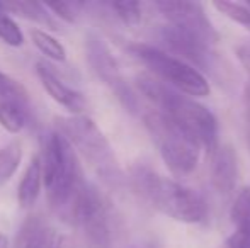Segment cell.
<instances>
[{"mask_svg":"<svg viewBox=\"0 0 250 248\" xmlns=\"http://www.w3.org/2000/svg\"><path fill=\"white\" fill-rule=\"evenodd\" d=\"M36 73L40 76L41 83H43L44 90H46L48 95L53 100H56L60 106L65 107L66 111H70L73 116H82V113L87 109V100L79 90L66 85L56 75L55 70H51V66L43 61L36 63Z\"/></svg>","mask_w":250,"mask_h":248,"instance_id":"obj_11","label":"cell"},{"mask_svg":"<svg viewBox=\"0 0 250 248\" xmlns=\"http://www.w3.org/2000/svg\"><path fill=\"white\" fill-rule=\"evenodd\" d=\"M155 7L175 29L182 31L209 46H216V43L220 41V34L214 29L213 22L206 16L201 3L184 2V0H177V2L164 0V2H155Z\"/></svg>","mask_w":250,"mask_h":248,"instance_id":"obj_10","label":"cell"},{"mask_svg":"<svg viewBox=\"0 0 250 248\" xmlns=\"http://www.w3.org/2000/svg\"><path fill=\"white\" fill-rule=\"evenodd\" d=\"M85 57L90 70L96 73V76L104 85L111 89V92L118 97L121 106L133 116H142L143 109L140 104L138 95L129 87L126 78L123 76L119 63L114 58L112 51L105 44L99 34L89 33L85 38Z\"/></svg>","mask_w":250,"mask_h":248,"instance_id":"obj_8","label":"cell"},{"mask_svg":"<svg viewBox=\"0 0 250 248\" xmlns=\"http://www.w3.org/2000/svg\"><path fill=\"white\" fill-rule=\"evenodd\" d=\"M142 119L157 145L162 160L174 175L184 177L196 170L201 146L170 117L157 109L143 111Z\"/></svg>","mask_w":250,"mask_h":248,"instance_id":"obj_5","label":"cell"},{"mask_svg":"<svg viewBox=\"0 0 250 248\" xmlns=\"http://www.w3.org/2000/svg\"><path fill=\"white\" fill-rule=\"evenodd\" d=\"M158 39L162 41V44L168 51L179 55L177 58H181L182 61L194 66L201 73L208 72L214 76L220 75V73L223 75L225 68L221 66V60L216 51H214V46H209V44L175 29L170 24L160 27Z\"/></svg>","mask_w":250,"mask_h":248,"instance_id":"obj_9","label":"cell"},{"mask_svg":"<svg viewBox=\"0 0 250 248\" xmlns=\"http://www.w3.org/2000/svg\"><path fill=\"white\" fill-rule=\"evenodd\" d=\"M0 39L9 46L16 48L24 43V34L19 24L14 20V17L10 16L3 3H0Z\"/></svg>","mask_w":250,"mask_h":248,"instance_id":"obj_20","label":"cell"},{"mask_svg":"<svg viewBox=\"0 0 250 248\" xmlns=\"http://www.w3.org/2000/svg\"><path fill=\"white\" fill-rule=\"evenodd\" d=\"M9 104L31 107L29 94L17 80L0 72V106H9Z\"/></svg>","mask_w":250,"mask_h":248,"instance_id":"obj_17","label":"cell"},{"mask_svg":"<svg viewBox=\"0 0 250 248\" xmlns=\"http://www.w3.org/2000/svg\"><path fill=\"white\" fill-rule=\"evenodd\" d=\"M230 221L235 226H244L250 223V187H245L237 195L230 209Z\"/></svg>","mask_w":250,"mask_h":248,"instance_id":"obj_22","label":"cell"},{"mask_svg":"<svg viewBox=\"0 0 250 248\" xmlns=\"http://www.w3.org/2000/svg\"><path fill=\"white\" fill-rule=\"evenodd\" d=\"M53 231L41 216H29L21 226L16 248H46Z\"/></svg>","mask_w":250,"mask_h":248,"instance_id":"obj_14","label":"cell"},{"mask_svg":"<svg viewBox=\"0 0 250 248\" xmlns=\"http://www.w3.org/2000/svg\"><path fill=\"white\" fill-rule=\"evenodd\" d=\"M244 100H245V114H250V82H247V85H245Z\"/></svg>","mask_w":250,"mask_h":248,"instance_id":"obj_28","label":"cell"},{"mask_svg":"<svg viewBox=\"0 0 250 248\" xmlns=\"http://www.w3.org/2000/svg\"><path fill=\"white\" fill-rule=\"evenodd\" d=\"M138 90L155 106V109L170 117L199 146L214 153L218 150V121L208 107L196 99L174 90L151 75L136 76Z\"/></svg>","mask_w":250,"mask_h":248,"instance_id":"obj_1","label":"cell"},{"mask_svg":"<svg viewBox=\"0 0 250 248\" xmlns=\"http://www.w3.org/2000/svg\"><path fill=\"white\" fill-rule=\"evenodd\" d=\"M31 39H33L34 46L43 55H46L48 58H51L53 61H65L66 58L65 48L51 34L44 33L41 29H31Z\"/></svg>","mask_w":250,"mask_h":248,"instance_id":"obj_19","label":"cell"},{"mask_svg":"<svg viewBox=\"0 0 250 248\" xmlns=\"http://www.w3.org/2000/svg\"><path fill=\"white\" fill-rule=\"evenodd\" d=\"M133 248H160V245L155 240H142L136 245H133Z\"/></svg>","mask_w":250,"mask_h":248,"instance_id":"obj_27","label":"cell"},{"mask_svg":"<svg viewBox=\"0 0 250 248\" xmlns=\"http://www.w3.org/2000/svg\"><path fill=\"white\" fill-rule=\"evenodd\" d=\"M109 7L128 26H136L142 20V3L138 2H112Z\"/></svg>","mask_w":250,"mask_h":248,"instance_id":"obj_23","label":"cell"},{"mask_svg":"<svg viewBox=\"0 0 250 248\" xmlns=\"http://www.w3.org/2000/svg\"><path fill=\"white\" fill-rule=\"evenodd\" d=\"M55 129L62 133L70 145L92 165L96 173L107 186L119 187L125 177L119 169L118 158L114 155L109 139L101 128L87 116H58L55 117Z\"/></svg>","mask_w":250,"mask_h":248,"instance_id":"obj_4","label":"cell"},{"mask_svg":"<svg viewBox=\"0 0 250 248\" xmlns=\"http://www.w3.org/2000/svg\"><path fill=\"white\" fill-rule=\"evenodd\" d=\"M31 107L9 104V106H0V124L9 133H19L24 126L29 123Z\"/></svg>","mask_w":250,"mask_h":248,"instance_id":"obj_18","label":"cell"},{"mask_svg":"<svg viewBox=\"0 0 250 248\" xmlns=\"http://www.w3.org/2000/svg\"><path fill=\"white\" fill-rule=\"evenodd\" d=\"M245 117H247V143L250 146V114H245Z\"/></svg>","mask_w":250,"mask_h":248,"instance_id":"obj_30","label":"cell"},{"mask_svg":"<svg viewBox=\"0 0 250 248\" xmlns=\"http://www.w3.org/2000/svg\"><path fill=\"white\" fill-rule=\"evenodd\" d=\"M129 182L143 201L175 221L198 225L206 218V202L198 192L158 175L148 165H133L129 169Z\"/></svg>","mask_w":250,"mask_h":248,"instance_id":"obj_3","label":"cell"},{"mask_svg":"<svg viewBox=\"0 0 250 248\" xmlns=\"http://www.w3.org/2000/svg\"><path fill=\"white\" fill-rule=\"evenodd\" d=\"M5 9L9 12H16L21 17L33 20V22L43 24L51 29H60L58 22L55 20V16L50 12V9L46 7V3L40 2H12V3H3Z\"/></svg>","mask_w":250,"mask_h":248,"instance_id":"obj_15","label":"cell"},{"mask_svg":"<svg viewBox=\"0 0 250 248\" xmlns=\"http://www.w3.org/2000/svg\"><path fill=\"white\" fill-rule=\"evenodd\" d=\"M0 248H9V238L3 233H0Z\"/></svg>","mask_w":250,"mask_h":248,"instance_id":"obj_29","label":"cell"},{"mask_svg":"<svg viewBox=\"0 0 250 248\" xmlns=\"http://www.w3.org/2000/svg\"><path fill=\"white\" fill-rule=\"evenodd\" d=\"M41 182H43V162L40 156H34L27 165L24 177L19 182V189H17V201L22 208H31L38 201Z\"/></svg>","mask_w":250,"mask_h":248,"instance_id":"obj_13","label":"cell"},{"mask_svg":"<svg viewBox=\"0 0 250 248\" xmlns=\"http://www.w3.org/2000/svg\"><path fill=\"white\" fill-rule=\"evenodd\" d=\"M129 51L136 60L142 61L153 73L155 78L177 92L186 94L192 99L209 95L211 87L206 76L194 66L170 55L168 51L145 43L129 44Z\"/></svg>","mask_w":250,"mask_h":248,"instance_id":"obj_6","label":"cell"},{"mask_svg":"<svg viewBox=\"0 0 250 248\" xmlns=\"http://www.w3.org/2000/svg\"><path fill=\"white\" fill-rule=\"evenodd\" d=\"M237 57L240 60L242 66L245 68V72L249 73V82H250V44H242L237 50Z\"/></svg>","mask_w":250,"mask_h":248,"instance_id":"obj_26","label":"cell"},{"mask_svg":"<svg viewBox=\"0 0 250 248\" xmlns=\"http://www.w3.org/2000/svg\"><path fill=\"white\" fill-rule=\"evenodd\" d=\"M238 182V160L233 146L221 145L213 153L211 184L220 194H231Z\"/></svg>","mask_w":250,"mask_h":248,"instance_id":"obj_12","label":"cell"},{"mask_svg":"<svg viewBox=\"0 0 250 248\" xmlns=\"http://www.w3.org/2000/svg\"><path fill=\"white\" fill-rule=\"evenodd\" d=\"M227 248H250V223L238 226L233 235L228 236Z\"/></svg>","mask_w":250,"mask_h":248,"instance_id":"obj_25","label":"cell"},{"mask_svg":"<svg viewBox=\"0 0 250 248\" xmlns=\"http://www.w3.org/2000/svg\"><path fill=\"white\" fill-rule=\"evenodd\" d=\"M66 223L82 229L94 247H111L114 238V214L107 199L89 182L73 202Z\"/></svg>","mask_w":250,"mask_h":248,"instance_id":"obj_7","label":"cell"},{"mask_svg":"<svg viewBox=\"0 0 250 248\" xmlns=\"http://www.w3.org/2000/svg\"><path fill=\"white\" fill-rule=\"evenodd\" d=\"M22 160V146L19 141H10L3 148H0V187L10 180V177L17 172Z\"/></svg>","mask_w":250,"mask_h":248,"instance_id":"obj_16","label":"cell"},{"mask_svg":"<svg viewBox=\"0 0 250 248\" xmlns=\"http://www.w3.org/2000/svg\"><path fill=\"white\" fill-rule=\"evenodd\" d=\"M249 5H250V2H249Z\"/></svg>","mask_w":250,"mask_h":248,"instance_id":"obj_31","label":"cell"},{"mask_svg":"<svg viewBox=\"0 0 250 248\" xmlns=\"http://www.w3.org/2000/svg\"><path fill=\"white\" fill-rule=\"evenodd\" d=\"M46 7L50 9V12L55 17H60L65 22L73 24L77 20L82 3H73V2H62V3H46Z\"/></svg>","mask_w":250,"mask_h":248,"instance_id":"obj_24","label":"cell"},{"mask_svg":"<svg viewBox=\"0 0 250 248\" xmlns=\"http://www.w3.org/2000/svg\"><path fill=\"white\" fill-rule=\"evenodd\" d=\"M41 162L48 202L55 214L66 221L73 202L87 184L77 152L62 133L53 129L44 138Z\"/></svg>","mask_w":250,"mask_h":248,"instance_id":"obj_2","label":"cell"},{"mask_svg":"<svg viewBox=\"0 0 250 248\" xmlns=\"http://www.w3.org/2000/svg\"><path fill=\"white\" fill-rule=\"evenodd\" d=\"M213 7L216 10H220L221 14H225L228 19L235 20L237 24L247 27V29L250 31V5L249 3L218 0V2H213Z\"/></svg>","mask_w":250,"mask_h":248,"instance_id":"obj_21","label":"cell"}]
</instances>
